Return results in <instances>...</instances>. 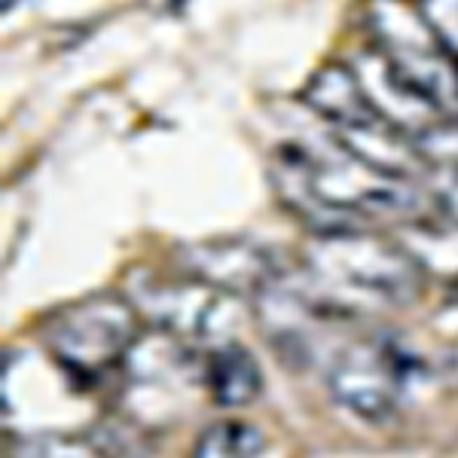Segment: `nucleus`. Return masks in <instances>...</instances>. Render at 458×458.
Masks as SVG:
<instances>
[{"label":"nucleus","mask_w":458,"mask_h":458,"mask_svg":"<svg viewBox=\"0 0 458 458\" xmlns=\"http://www.w3.org/2000/svg\"><path fill=\"white\" fill-rule=\"evenodd\" d=\"M276 183L318 233L352 229L358 217H410L422 202L410 177L360 159L339 141L330 150L284 144L276 157Z\"/></svg>","instance_id":"1"},{"label":"nucleus","mask_w":458,"mask_h":458,"mask_svg":"<svg viewBox=\"0 0 458 458\" xmlns=\"http://www.w3.org/2000/svg\"><path fill=\"white\" fill-rule=\"evenodd\" d=\"M302 284L345 318L410 306L425 278L406 245L354 226L315 233L302 248Z\"/></svg>","instance_id":"2"},{"label":"nucleus","mask_w":458,"mask_h":458,"mask_svg":"<svg viewBox=\"0 0 458 458\" xmlns=\"http://www.w3.org/2000/svg\"><path fill=\"white\" fill-rule=\"evenodd\" d=\"M425 367L397 334L373 330L349 339L330 354L327 388L334 401L364 422H388L410 401Z\"/></svg>","instance_id":"3"},{"label":"nucleus","mask_w":458,"mask_h":458,"mask_svg":"<svg viewBox=\"0 0 458 458\" xmlns=\"http://www.w3.org/2000/svg\"><path fill=\"white\" fill-rule=\"evenodd\" d=\"M43 336L58 370L80 386L101 382L123 367L141 339L135 309L110 297H92L62 309Z\"/></svg>","instance_id":"4"},{"label":"nucleus","mask_w":458,"mask_h":458,"mask_svg":"<svg viewBox=\"0 0 458 458\" xmlns=\"http://www.w3.org/2000/svg\"><path fill=\"white\" fill-rule=\"evenodd\" d=\"M131 300L141 315L168 336L211 339L226 343L229 327L239 318V302L220 287L196 276L183 278H138L131 282Z\"/></svg>","instance_id":"5"},{"label":"nucleus","mask_w":458,"mask_h":458,"mask_svg":"<svg viewBox=\"0 0 458 458\" xmlns=\"http://www.w3.org/2000/svg\"><path fill=\"white\" fill-rule=\"evenodd\" d=\"M190 276L220 287L229 297H260L269 291L284 269L269 250L245 239H211L199 242L181 254Z\"/></svg>","instance_id":"6"},{"label":"nucleus","mask_w":458,"mask_h":458,"mask_svg":"<svg viewBox=\"0 0 458 458\" xmlns=\"http://www.w3.org/2000/svg\"><path fill=\"white\" fill-rule=\"evenodd\" d=\"M306 101L318 116L334 125L336 138H352L388 123L370 101L358 71L345 68V64H327L318 71L306 89Z\"/></svg>","instance_id":"7"},{"label":"nucleus","mask_w":458,"mask_h":458,"mask_svg":"<svg viewBox=\"0 0 458 458\" xmlns=\"http://www.w3.org/2000/svg\"><path fill=\"white\" fill-rule=\"evenodd\" d=\"M202 386L217 406H245L263 391V373L245 345L217 343L202 358Z\"/></svg>","instance_id":"8"},{"label":"nucleus","mask_w":458,"mask_h":458,"mask_svg":"<svg viewBox=\"0 0 458 458\" xmlns=\"http://www.w3.org/2000/svg\"><path fill=\"white\" fill-rule=\"evenodd\" d=\"M263 434L239 419L214 422L199 434L193 458H260Z\"/></svg>","instance_id":"9"},{"label":"nucleus","mask_w":458,"mask_h":458,"mask_svg":"<svg viewBox=\"0 0 458 458\" xmlns=\"http://www.w3.org/2000/svg\"><path fill=\"white\" fill-rule=\"evenodd\" d=\"M16 458H107L101 453V446L80 440V437H64V434H43V437H31L21 443Z\"/></svg>","instance_id":"10"},{"label":"nucleus","mask_w":458,"mask_h":458,"mask_svg":"<svg viewBox=\"0 0 458 458\" xmlns=\"http://www.w3.org/2000/svg\"><path fill=\"white\" fill-rule=\"evenodd\" d=\"M431 196L458 226V162H443L431 177Z\"/></svg>","instance_id":"11"},{"label":"nucleus","mask_w":458,"mask_h":458,"mask_svg":"<svg viewBox=\"0 0 458 458\" xmlns=\"http://www.w3.org/2000/svg\"><path fill=\"white\" fill-rule=\"evenodd\" d=\"M449 364H453V373H455V379H458V345L453 349V358H449Z\"/></svg>","instance_id":"12"}]
</instances>
